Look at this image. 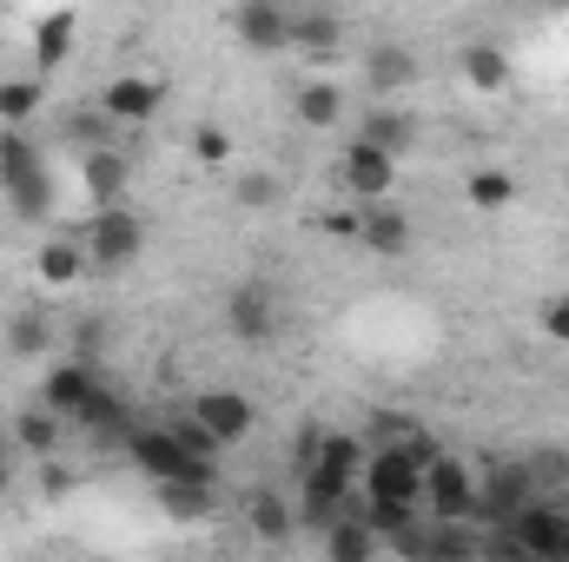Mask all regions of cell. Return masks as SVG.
Masks as SVG:
<instances>
[{
	"label": "cell",
	"instance_id": "6da1fadb",
	"mask_svg": "<svg viewBox=\"0 0 569 562\" xmlns=\"http://www.w3.org/2000/svg\"><path fill=\"white\" fill-rule=\"evenodd\" d=\"M0 192H7L13 219H27V225H40V219L53 212V179H47V159H40V145L27 140L20 127H7V133H0Z\"/></svg>",
	"mask_w": 569,
	"mask_h": 562
},
{
	"label": "cell",
	"instance_id": "7a4b0ae2",
	"mask_svg": "<svg viewBox=\"0 0 569 562\" xmlns=\"http://www.w3.org/2000/svg\"><path fill=\"white\" fill-rule=\"evenodd\" d=\"M483 550H490V556H530V562L569 556V510L563 503H550V496H537V503L517 510L503 530H490Z\"/></svg>",
	"mask_w": 569,
	"mask_h": 562
},
{
	"label": "cell",
	"instance_id": "3957f363",
	"mask_svg": "<svg viewBox=\"0 0 569 562\" xmlns=\"http://www.w3.org/2000/svg\"><path fill=\"white\" fill-rule=\"evenodd\" d=\"M80 239H87V252H93V272H120V265H133L146 252V219L120 199V205H100V212L80 225Z\"/></svg>",
	"mask_w": 569,
	"mask_h": 562
},
{
	"label": "cell",
	"instance_id": "277c9868",
	"mask_svg": "<svg viewBox=\"0 0 569 562\" xmlns=\"http://www.w3.org/2000/svg\"><path fill=\"white\" fill-rule=\"evenodd\" d=\"M543 490H537V470H530V456H497L490 463V476L477 483V523H490V530H503L517 510H530Z\"/></svg>",
	"mask_w": 569,
	"mask_h": 562
},
{
	"label": "cell",
	"instance_id": "5b68a950",
	"mask_svg": "<svg viewBox=\"0 0 569 562\" xmlns=\"http://www.w3.org/2000/svg\"><path fill=\"white\" fill-rule=\"evenodd\" d=\"M338 192L358 199V205L391 199L398 192V152H385L371 140H345V152H338Z\"/></svg>",
	"mask_w": 569,
	"mask_h": 562
},
{
	"label": "cell",
	"instance_id": "8992f818",
	"mask_svg": "<svg viewBox=\"0 0 569 562\" xmlns=\"http://www.w3.org/2000/svg\"><path fill=\"white\" fill-rule=\"evenodd\" d=\"M127 456L140 463L152 483H186V476H219V463H199L192 450H179V436L159 423V430H127Z\"/></svg>",
	"mask_w": 569,
	"mask_h": 562
},
{
	"label": "cell",
	"instance_id": "52a82bcc",
	"mask_svg": "<svg viewBox=\"0 0 569 562\" xmlns=\"http://www.w3.org/2000/svg\"><path fill=\"white\" fill-rule=\"evenodd\" d=\"M425 503L430 516H443V523H477V483H470V470H463V456H430L425 463Z\"/></svg>",
	"mask_w": 569,
	"mask_h": 562
},
{
	"label": "cell",
	"instance_id": "ba28073f",
	"mask_svg": "<svg viewBox=\"0 0 569 562\" xmlns=\"http://www.w3.org/2000/svg\"><path fill=\"white\" fill-rule=\"evenodd\" d=\"M291 20H298L291 0H239L232 33H239V47H252V53H284V47H291Z\"/></svg>",
	"mask_w": 569,
	"mask_h": 562
},
{
	"label": "cell",
	"instance_id": "9c48e42d",
	"mask_svg": "<svg viewBox=\"0 0 569 562\" xmlns=\"http://www.w3.org/2000/svg\"><path fill=\"white\" fill-rule=\"evenodd\" d=\"M67 423H73L87 443H100V450H127L133 411H127V398H120V391H107V384H100V391H93V398H87V404H80Z\"/></svg>",
	"mask_w": 569,
	"mask_h": 562
},
{
	"label": "cell",
	"instance_id": "30bf717a",
	"mask_svg": "<svg viewBox=\"0 0 569 562\" xmlns=\"http://www.w3.org/2000/svg\"><path fill=\"white\" fill-rule=\"evenodd\" d=\"M192 418L206 423L219 443H246L252 423H259V404H252L246 391H199V398H192Z\"/></svg>",
	"mask_w": 569,
	"mask_h": 562
},
{
	"label": "cell",
	"instance_id": "8fae6325",
	"mask_svg": "<svg viewBox=\"0 0 569 562\" xmlns=\"http://www.w3.org/2000/svg\"><path fill=\"white\" fill-rule=\"evenodd\" d=\"M100 107H107L120 127H146V120L166 107V80H152V73H120V80H107Z\"/></svg>",
	"mask_w": 569,
	"mask_h": 562
},
{
	"label": "cell",
	"instance_id": "7c38bea8",
	"mask_svg": "<svg viewBox=\"0 0 569 562\" xmlns=\"http://www.w3.org/2000/svg\"><path fill=\"white\" fill-rule=\"evenodd\" d=\"M80 185L93 192V205H120L127 185H133V159H127V145H93V152H80Z\"/></svg>",
	"mask_w": 569,
	"mask_h": 562
},
{
	"label": "cell",
	"instance_id": "4fadbf2b",
	"mask_svg": "<svg viewBox=\"0 0 569 562\" xmlns=\"http://www.w3.org/2000/svg\"><path fill=\"white\" fill-rule=\"evenodd\" d=\"M226 324H232V338L266 344V338L279 331V298H272L266 284H239V291L226 298Z\"/></svg>",
	"mask_w": 569,
	"mask_h": 562
},
{
	"label": "cell",
	"instance_id": "5bb4252c",
	"mask_svg": "<svg viewBox=\"0 0 569 562\" xmlns=\"http://www.w3.org/2000/svg\"><path fill=\"white\" fill-rule=\"evenodd\" d=\"M365 87H371L378 100H391V93L418 87V53H411L405 40H378V47L365 53Z\"/></svg>",
	"mask_w": 569,
	"mask_h": 562
},
{
	"label": "cell",
	"instance_id": "9a60e30c",
	"mask_svg": "<svg viewBox=\"0 0 569 562\" xmlns=\"http://www.w3.org/2000/svg\"><path fill=\"white\" fill-rule=\"evenodd\" d=\"M358 245L378 252V259H405V252H411V219H405L391 199H371L365 219H358Z\"/></svg>",
	"mask_w": 569,
	"mask_h": 562
},
{
	"label": "cell",
	"instance_id": "2e32d148",
	"mask_svg": "<svg viewBox=\"0 0 569 562\" xmlns=\"http://www.w3.org/2000/svg\"><path fill=\"white\" fill-rule=\"evenodd\" d=\"M100 391V364H87V358H67V364H53L47 371V384H40V404H53L60 418H73L87 398Z\"/></svg>",
	"mask_w": 569,
	"mask_h": 562
},
{
	"label": "cell",
	"instance_id": "e0dca14e",
	"mask_svg": "<svg viewBox=\"0 0 569 562\" xmlns=\"http://www.w3.org/2000/svg\"><path fill=\"white\" fill-rule=\"evenodd\" d=\"M33 272H40L47 291H73V284H87V272H93V252H87V239H47L40 259H33Z\"/></svg>",
	"mask_w": 569,
	"mask_h": 562
},
{
	"label": "cell",
	"instance_id": "ac0fdd59",
	"mask_svg": "<svg viewBox=\"0 0 569 562\" xmlns=\"http://www.w3.org/2000/svg\"><path fill=\"white\" fill-rule=\"evenodd\" d=\"M325 550H331L338 562H365V556L385 550V536L371 530V516H365V503H358V510H345V516L325 523Z\"/></svg>",
	"mask_w": 569,
	"mask_h": 562
},
{
	"label": "cell",
	"instance_id": "d6986e66",
	"mask_svg": "<svg viewBox=\"0 0 569 562\" xmlns=\"http://www.w3.org/2000/svg\"><path fill=\"white\" fill-rule=\"evenodd\" d=\"M291 113H298V127L331 133V127L345 120V87H338V80H305V87L291 93Z\"/></svg>",
	"mask_w": 569,
	"mask_h": 562
},
{
	"label": "cell",
	"instance_id": "ffe728a7",
	"mask_svg": "<svg viewBox=\"0 0 569 562\" xmlns=\"http://www.w3.org/2000/svg\"><path fill=\"white\" fill-rule=\"evenodd\" d=\"M358 140L385 145V152H411V140H418V120H411L405 107H391V100H371V113L358 120Z\"/></svg>",
	"mask_w": 569,
	"mask_h": 562
},
{
	"label": "cell",
	"instance_id": "44dd1931",
	"mask_svg": "<svg viewBox=\"0 0 569 562\" xmlns=\"http://www.w3.org/2000/svg\"><path fill=\"white\" fill-rule=\"evenodd\" d=\"M60 140H73L80 152H93V145H127V127L93 100V107H73V113L60 120Z\"/></svg>",
	"mask_w": 569,
	"mask_h": 562
},
{
	"label": "cell",
	"instance_id": "7402d4cb",
	"mask_svg": "<svg viewBox=\"0 0 569 562\" xmlns=\"http://www.w3.org/2000/svg\"><path fill=\"white\" fill-rule=\"evenodd\" d=\"M73 13H47L40 27H33V67H40V80H53L67 60H73Z\"/></svg>",
	"mask_w": 569,
	"mask_h": 562
},
{
	"label": "cell",
	"instance_id": "603a6c76",
	"mask_svg": "<svg viewBox=\"0 0 569 562\" xmlns=\"http://www.w3.org/2000/svg\"><path fill=\"white\" fill-rule=\"evenodd\" d=\"M365 443L378 450V443H391V450H418V456H437V443H430V430L418 418H405V411H378V418L365 423Z\"/></svg>",
	"mask_w": 569,
	"mask_h": 562
},
{
	"label": "cell",
	"instance_id": "cb8c5ba5",
	"mask_svg": "<svg viewBox=\"0 0 569 562\" xmlns=\"http://www.w3.org/2000/svg\"><path fill=\"white\" fill-rule=\"evenodd\" d=\"M60 436H67V418H60L53 404H33V411H20V418H13V443H20L27 456H53V450H60Z\"/></svg>",
	"mask_w": 569,
	"mask_h": 562
},
{
	"label": "cell",
	"instance_id": "d4e9b609",
	"mask_svg": "<svg viewBox=\"0 0 569 562\" xmlns=\"http://www.w3.org/2000/svg\"><path fill=\"white\" fill-rule=\"evenodd\" d=\"M291 47H305V53L331 60V53L345 47V20H338L331 7H311V13H298V20H291Z\"/></svg>",
	"mask_w": 569,
	"mask_h": 562
},
{
	"label": "cell",
	"instance_id": "484cf974",
	"mask_svg": "<svg viewBox=\"0 0 569 562\" xmlns=\"http://www.w3.org/2000/svg\"><path fill=\"white\" fill-rule=\"evenodd\" d=\"M212 496H219V476H186V483H159V503L179 516V523H206L212 516Z\"/></svg>",
	"mask_w": 569,
	"mask_h": 562
},
{
	"label": "cell",
	"instance_id": "4316f807",
	"mask_svg": "<svg viewBox=\"0 0 569 562\" xmlns=\"http://www.w3.org/2000/svg\"><path fill=\"white\" fill-rule=\"evenodd\" d=\"M246 523H252L266 543H291V530H298V510L284 503L279 490H252V496H246Z\"/></svg>",
	"mask_w": 569,
	"mask_h": 562
},
{
	"label": "cell",
	"instance_id": "83f0119b",
	"mask_svg": "<svg viewBox=\"0 0 569 562\" xmlns=\"http://www.w3.org/2000/svg\"><path fill=\"white\" fill-rule=\"evenodd\" d=\"M463 80H470L477 93H503V87H510V53H503V47H490V40L463 47Z\"/></svg>",
	"mask_w": 569,
	"mask_h": 562
},
{
	"label": "cell",
	"instance_id": "f1b7e54d",
	"mask_svg": "<svg viewBox=\"0 0 569 562\" xmlns=\"http://www.w3.org/2000/svg\"><path fill=\"white\" fill-rule=\"evenodd\" d=\"M7 351H13V358H40V351H53V324H47L40 311H13V324H7Z\"/></svg>",
	"mask_w": 569,
	"mask_h": 562
},
{
	"label": "cell",
	"instance_id": "f546056e",
	"mask_svg": "<svg viewBox=\"0 0 569 562\" xmlns=\"http://www.w3.org/2000/svg\"><path fill=\"white\" fill-rule=\"evenodd\" d=\"M40 100H47L40 80H0V120H7V127H27V120L40 113Z\"/></svg>",
	"mask_w": 569,
	"mask_h": 562
},
{
	"label": "cell",
	"instance_id": "4dcf8cb0",
	"mask_svg": "<svg viewBox=\"0 0 569 562\" xmlns=\"http://www.w3.org/2000/svg\"><path fill=\"white\" fill-rule=\"evenodd\" d=\"M463 192H470V205H477V212H503V205L517 199V179L483 165V172H470V185H463Z\"/></svg>",
	"mask_w": 569,
	"mask_h": 562
},
{
	"label": "cell",
	"instance_id": "1f68e13d",
	"mask_svg": "<svg viewBox=\"0 0 569 562\" xmlns=\"http://www.w3.org/2000/svg\"><path fill=\"white\" fill-rule=\"evenodd\" d=\"M166 430H172V436H179V450H192L199 463H219V450H226V443H219V436H212L206 423L192 418V411H186V418H172Z\"/></svg>",
	"mask_w": 569,
	"mask_h": 562
},
{
	"label": "cell",
	"instance_id": "d6a6232c",
	"mask_svg": "<svg viewBox=\"0 0 569 562\" xmlns=\"http://www.w3.org/2000/svg\"><path fill=\"white\" fill-rule=\"evenodd\" d=\"M107 338H113V324H107V318H80V324H73V358L100 364V358H107Z\"/></svg>",
	"mask_w": 569,
	"mask_h": 562
},
{
	"label": "cell",
	"instance_id": "836d02e7",
	"mask_svg": "<svg viewBox=\"0 0 569 562\" xmlns=\"http://www.w3.org/2000/svg\"><path fill=\"white\" fill-rule=\"evenodd\" d=\"M192 152L206 159V165H232V140H226V127H192Z\"/></svg>",
	"mask_w": 569,
	"mask_h": 562
},
{
	"label": "cell",
	"instance_id": "e575fe53",
	"mask_svg": "<svg viewBox=\"0 0 569 562\" xmlns=\"http://www.w3.org/2000/svg\"><path fill=\"white\" fill-rule=\"evenodd\" d=\"M537 324H543V338H550V344H569V291H557V298H543Z\"/></svg>",
	"mask_w": 569,
	"mask_h": 562
},
{
	"label": "cell",
	"instance_id": "d590c367",
	"mask_svg": "<svg viewBox=\"0 0 569 562\" xmlns=\"http://www.w3.org/2000/svg\"><path fill=\"white\" fill-rule=\"evenodd\" d=\"M279 199V179L272 172H246L239 179V205H272Z\"/></svg>",
	"mask_w": 569,
	"mask_h": 562
},
{
	"label": "cell",
	"instance_id": "8d00e7d4",
	"mask_svg": "<svg viewBox=\"0 0 569 562\" xmlns=\"http://www.w3.org/2000/svg\"><path fill=\"white\" fill-rule=\"evenodd\" d=\"M358 219H365V212H338V205H331V212H325V232H338V239H358Z\"/></svg>",
	"mask_w": 569,
	"mask_h": 562
},
{
	"label": "cell",
	"instance_id": "74e56055",
	"mask_svg": "<svg viewBox=\"0 0 569 562\" xmlns=\"http://www.w3.org/2000/svg\"><path fill=\"white\" fill-rule=\"evenodd\" d=\"M7 490H13V456L0 450V496H7Z\"/></svg>",
	"mask_w": 569,
	"mask_h": 562
},
{
	"label": "cell",
	"instance_id": "f35d334b",
	"mask_svg": "<svg viewBox=\"0 0 569 562\" xmlns=\"http://www.w3.org/2000/svg\"><path fill=\"white\" fill-rule=\"evenodd\" d=\"M550 503H563V510H569V470H563V483L550 490Z\"/></svg>",
	"mask_w": 569,
	"mask_h": 562
},
{
	"label": "cell",
	"instance_id": "ab89813d",
	"mask_svg": "<svg viewBox=\"0 0 569 562\" xmlns=\"http://www.w3.org/2000/svg\"><path fill=\"white\" fill-rule=\"evenodd\" d=\"M0 450H13V423H0Z\"/></svg>",
	"mask_w": 569,
	"mask_h": 562
},
{
	"label": "cell",
	"instance_id": "60d3db41",
	"mask_svg": "<svg viewBox=\"0 0 569 562\" xmlns=\"http://www.w3.org/2000/svg\"><path fill=\"white\" fill-rule=\"evenodd\" d=\"M550 7H569V0H550Z\"/></svg>",
	"mask_w": 569,
	"mask_h": 562
},
{
	"label": "cell",
	"instance_id": "b9f144b4",
	"mask_svg": "<svg viewBox=\"0 0 569 562\" xmlns=\"http://www.w3.org/2000/svg\"><path fill=\"white\" fill-rule=\"evenodd\" d=\"M0 67H7V60H0Z\"/></svg>",
	"mask_w": 569,
	"mask_h": 562
}]
</instances>
